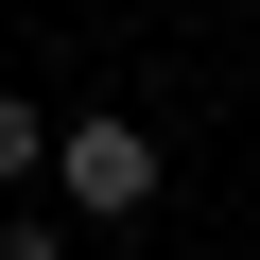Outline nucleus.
Segmentation results:
<instances>
[{
  "label": "nucleus",
  "instance_id": "nucleus-1",
  "mask_svg": "<svg viewBox=\"0 0 260 260\" xmlns=\"http://www.w3.org/2000/svg\"><path fill=\"white\" fill-rule=\"evenodd\" d=\"M52 174H70V208H87V225H139V208H156V139H139V121H70Z\"/></svg>",
  "mask_w": 260,
  "mask_h": 260
},
{
  "label": "nucleus",
  "instance_id": "nucleus-2",
  "mask_svg": "<svg viewBox=\"0 0 260 260\" xmlns=\"http://www.w3.org/2000/svg\"><path fill=\"white\" fill-rule=\"evenodd\" d=\"M35 156H52V121H35V104H18V87H0V191H18V174H35Z\"/></svg>",
  "mask_w": 260,
  "mask_h": 260
},
{
  "label": "nucleus",
  "instance_id": "nucleus-3",
  "mask_svg": "<svg viewBox=\"0 0 260 260\" xmlns=\"http://www.w3.org/2000/svg\"><path fill=\"white\" fill-rule=\"evenodd\" d=\"M0 260H70V243H52V225H35V208H0Z\"/></svg>",
  "mask_w": 260,
  "mask_h": 260
}]
</instances>
